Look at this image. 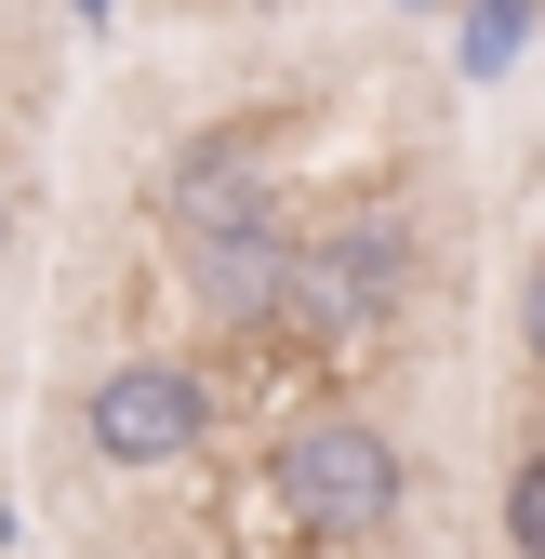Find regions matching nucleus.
I'll list each match as a JSON object with an SVG mask.
<instances>
[{
    "label": "nucleus",
    "instance_id": "f03ea898",
    "mask_svg": "<svg viewBox=\"0 0 545 559\" xmlns=\"http://www.w3.org/2000/svg\"><path fill=\"white\" fill-rule=\"evenodd\" d=\"M266 493H280V520L306 546H373V533H399L413 466H399V440L373 413H306V427H280V453H266Z\"/></svg>",
    "mask_w": 545,
    "mask_h": 559
},
{
    "label": "nucleus",
    "instance_id": "0eeeda50",
    "mask_svg": "<svg viewBox=\"0 0 545 559\" xmlns=\"http://www.w3.org/2000/svg\"><path fill=\"white\" fill-rule=\"evenodd\" d=\"M519 346H532V373H545V266L519 280Z\"/></svg>",
    "mask_w": 545,
    "mask_h": 559
},
{
    "label": "nucleus",
    "instance_id": "423d86ee",
    "mask_svg": "<svg viewBox=\"0 0 545 559\" xmlns=\"http://www.w3.org/2000/svg\"><path fill=\"white\" fill-rule=\"evenodd\" d=\"M506 546H519V559H545V440L506 466Z\"/></svg>",
    "mask_w": 545,
    "mask_h": 559
},
{
    "label": "nucleus",
    "instance_id": "f257e3e1",
    "mask_svg": "<svg viewBox=\"0 0 545 559\" xmlns=\"http://www.w3.org/2000/svg\"><path fill=\"white\" fill-rule=\"evenodd\" d=\"M413 266H426V240H413V214H332L319 240H293V280H280V333L293 360H360V346L413 307Z\"/></svg>",
    "mask_w": 545,
    "mask_h": 559
},
{
    "label": "nucleus",
    "instance_id": "6e6552de",
    "mask_svg": "<svg viewBox=\"0 0 545 559\" xmlns=\"http://www.w3.org/2000/svg\"><path fill=\"white\" fill-rule=\"evenodd\" d=\"M0 253H14V200H0Z\"/></svg>",
    "mask_w": 545,
    "mask_h": 559
},
{
    "label": "nucleus",
    "instance_id": "20e7f679",
    "mask_svg": "<svg viewBox=\"0 0 545 559\" xmlns=\"http://www.w3.org/2000/svg\"><path fill=\"white\" fill-rule=\"evenodd\" d=\"M280 200H266V120H214V133H186L173 174H160V240L199 253V240H227V227H266Z\"/></svg>",
    "mask_w": 545,
    "mask_h": 559
},
{
    "label": "nucleus",
    "instance_id": "39448f33",
    "mask_svg": "<svg viewBox=\"0 0 545 559\" xmlns=\"http://www.w3.org/2000/svg\"><path fill=\"white\" fill-rule=\"evenodd\" d=\"M186 280H199V307H214L227 333H266V320H280V280H293V227L266 214V227L199 240V253H186Z\"/></svg>",
    "mask_w": 545,
    "mask_h": 559
},
{
    "label": "nucleus",
    "instance_id": "7ed1b4c3",
    "mask_svg": "<svg viewBox=\"0 0 545 559\" xmlns=\"http://www.w3.org/2000/svg\"><path fill=\"white\" fill-rule=\"evenodd\" d=\"M199 440H214V386H199L173 346H133V360H107V373L81 386V453L120 466V479H160V466H186Z\"/></svg>",
    "mask_w": 545,
    "mask_h": 559
}]
</instances>
